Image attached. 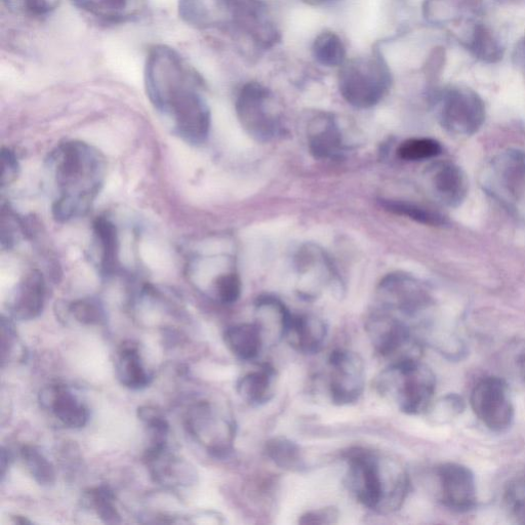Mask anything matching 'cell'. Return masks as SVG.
<instances>
[{
  "label": "cell",
  "mask_w": 525,
  "mask_h": 525,
  "mask_svg": "<svg viewBox=\"0 0 525 525\" xmlns=\"http://www.w3.org/2000/svg\"><path fill=\"white\" fill-rule=\"evenodd\" d=\"M309 147L311 153L320 159H330L343 152L342 135L331 116L315 118L309 129Z\"/></svg>",
  "instance_id": "23"
},
{
  "label": "cell",
  "mask_w": 525,
  "mask_h": 525,
  "mask_svg": "<svg viewBox=\"0 0 525 525\" xmlns=\"http://www.w3.org/2000/svg\"><path fill=\"white\" fill-rule=\"evenodd\" d=\"M383 207L396 215L408 217L418 223L439 227L448 224L446 217L432 209L403 200H383Z\"/></svg>",
  "instance_id": "31"
},
{
  "label": "cell",
  "mask_w": 525,
  "mask_h": 525,
  "mask_svg": "<svg viewBox=\"0 0 525 525\" xmlns=\"http://www.w3.org/2000/svg\"><path fill=\"white\" fill-rule=\"evenodd\" d=\"M3 173L2 187L12 185L19 176L20 165L18 157L11 148L4 147L2 151Z\"/></svg>",
  "instance_id": "41"
},
{
  "label": "cell",
  "mask_w": 525,
  "mask_h": 525,
  "mask_svg": "<svg viewBox=\"0 0 525 525\" xmlns=\"http://www.w3.org/2000/svg\"><path fill=\"white\" fill-rule=\"evenodd\" d=\"M505 503L510 515L525 524V478L515 479L509 484Z\"/></svg>",
  "instance_id": "39"
},
{
  "label": "cell",
  "mask_w": 525,
  "mask_h": 525,
  "mask_svg": "<svg viewBox=\"0 0 525 525\" xmlns=\"http://www.w3.org/2000/svg\"><path fill=\"white\" fill-rule=\"evenodd\" d=\"M139 418L148 428L150 448L168 447L170 425L163 414L152 407H142L138 411Z\"/></svg>",
  "instance_id": "33"
},
{
  "label": "cell",
  "mask_w": 525,
  "mask_h": 525,
  "mask_svg": "<svg viewBox=\"0 0 525 525\" xmlns=\"http://www.w3.org/2000/svg\"><path fill=\"white\" fill-rule=\"evenodd\" d=\"M144 76L147 97L173 134L190 145L204 144L212 115L197 71L174 49L157 45L147 55Z\"/></svg>",
  "instance_id": "1"
},
{
  "label": "cell",
  "mask_w": 525,
  "mask_h": 525,
  "mask_svg": "<svg viewBox=\"0 0 525 525\" xmlns=\"http://www.w3.org/2000/svg\"><path fill=\"white\" fill-rule=\"evenodd\" d=\"M277 380L275 369L268 363H264L238 381L237 392L249 405L261 407L274 397Z\"/></svg>",
  "instance_id": "22"
},
{
  "label": "cell",
  "mask_w": 525,
  "mask_h": 525,
  "mask_svg": "<svg viewBox=\"0 0 525 525\" xmlns=\"http://www.w3.org/2000/svg\"><path fill=\"white\" fill-rule=\"evenodd\" d=\"M310 5L321 6L328 5L335 2V0H305Z\"/></svg>",
  "instance_id": "47"
},
{
  "label": "cell",
  "mask_w": 525,
  "mask_h": 525,
  "mask_svg": "<svg viewBox=\"0 0 525 525\" xmlns=\"http://www.w3.org/2000/svg\"><path fill=\"white\" fill-rule=\"evenodd\" d=\"M21 456L28 471L39 486L49 487L55 483V469L39 449L33 446H25L21 450Z\"/></svg>",
  "instance_id": "32"
},
{
  "label": "cell",
  "mask_w": 525,
  "mask_h": 525,
  "mask_svg": "<svg viewBox=\"0 0 525 525\" xmlns=\"http://www.w3.org/2000/svg\"><path fill=\"white\" fill-rule=\"evenodd\" d=\"M329 391L337 406L356 403L365 391L366 368L356 352L337 349L329 357Z\"/></svg>",
  "instance_id": "13"
},
{
  "label": "cell",
  "mask_w": 525,
  "mask_h": 525,
  "mask_svg": "<svg viewBox=\"0 0 525 525\" xmlns=\"http://www.w3.org/2000/svg\"><path fill=\"white\" fill-rule=\"evenodd\" d=\"M339 511L335 507L320 508L312 510L301 516L300 524H335L339 520Z\"/></svg>",
  "instance_id": "42"
},
{
  "label": "cell",
  "mask_w": 525,
  "mask_h": 525,
  "mask_svg": "<svg viewBox=\"0 0 525 525\" xmlns=\"http://www.w3.org/2000/svg\"><path fill=\"white\" fill-rule=\"evenodd\" d=\"M376 390L400 412L420 415L432 406L436 378L421 360L389 365L377 378Z\"/></svg>",
  "instance_id": "4"
},
{
  "label": "cell",
  "mask_w": 525,
  "mask_h": 525,
  "mask_svg": "<svg viewBox=\"0 0 525 525\" xmlns=\"http://www.w3.org/2000/svg\"><path fill=\"white\" fill-rule=\"evenodd\" d=\"M22 234H26V225L9 207L3 206L2 211V248L12 249Z\"/></svg>",
  "instance_id": "37"
},
{
  "label": "cell",
  "mask_w": 525,
  "mask_h": 525,
  "mask_svg": "<svg viewBox=\"0 0 525 525\" xmlns=\"http://www.w3.org/2000/svg\"><path fill=\"white\" fill-rule=\"evenodd\" d=\"M47 295L45 276L37 269L27 272L18 282L9 298L12 318L28 321L42 314Z\"/></svg>",
  "instance_id": "15"
},
{
  "label": "cell",
  "mask_w": 525,
  "mask_h": 525,
  "mask_svg": "<svg viewBox=\"0 0 525 525\" xmlns=\"http://www.w3.org/2000/svg\"><path fill=\"white\" fill-rule=\"evenodd\" d=\"M440 125L457 136H472L486 120V106L480 96L467 87L443 90L437 99Z\"/></svg>",
  "instance_id": "7"
},
{
  "label": "cell",
  "mask_w": 525,
  "mask_h": 525,
  "mask_svg": "<svg viewBox=\"0 0 525 525\" xmlns=\"http://www.w3.org/2000/svg\"><path fill=\"white\" fill-rule=\"evenodd\" d=\"M462 45L478 60L494 64L502 60L504 50L494 33L481 23H471L460 38Z\"/></svg>",
  "instance_id": "26"
},
{
  "label": "cell",
  "mask_w": 525,
  "mask_h": 525,
  "mask_svg": "<svg viewBox=\"0 0 525 525\" xmlns=\"http://www.w3.org/2000/svg\"><path fill=\"white\" fill-rule=\"evenodd\" d=\"M69 313L84 325H101L105 320V311L95 299H82L68 306Z\"/></svg>",
  "instance_id": "36"
},
{
  "label": "cell",
  "mask_w": 525,
  "mask_h": 525,
  "mask_svg": "<svg viewBox=\"0 0 525 525\" xmlns=\"http://www.w3.org/2000/svg\"><path fill=\"white\" fill-rule=\"evenodd\" d=\"M378 308L398 317H417L432 305L426 288L416 279L401 274L386 277L377 290Z\"/></svg>",
  "instance_id": "12"
},
{
  "label": "cell",
  "mask_w": 525,
  "mask_h": 525,
  "mask_svg": "<svg viewBox=\"0 0 525 525\" xmlns=\"http://www.w3.org/2000/svg\"><path fill=\"white\" fill-rule=\"evenodd\" d=\"M47 164L54 185V219L68 223L87 216L105 183L103 153L86 142L68 141L51 153Z\"/></svg>",
  "instance_id": "2"
},
{
  "label": "cell",
  "mask_w": 525,
  "mask_h": 525,
  "mask_svg": "<svg viewBox=\"0 0 525 525\" xmlns=\"http://www.w3.org/2000/svg\"><path fill=\"white\" fill-rule=\"evenodd\" d=\"M391 86V75L381 59H356L339 73V90L353 107L368 109L379 104Z\"/></svg>",
  "instance_id": "5"
},
{
  "label": "cell",
  "mask_w": 525,
  "mask_h": 525,
  "mask_svg": "<svg viewBox=\"0 0 525 525\" xmlns=\"http://www.w3.org/2000/svg\"><path fill=\"white\" fill-rule=\"evenodd\" d=\"M514 60L516 65L525 75V37L520 40V43L515 50Z\"/></svg>",
  "instance_id": "44"
},
{
  "label": "cell",
  "mask_w": 525,
  "mask_h": 525,
  "mask_svg": "<svg viewBox=\"0 0 525 525\" xmlns=\"http://www.w3.org/2000/svg\"><path fill=\"white\" fill-rule=\"evenodd\" d=\"M40 403L66 428L79 429L87 425L89 410L83 401L66 386L56 384L42 390Z\"/></svg>",
  "instance_id": "16"
},
{
  "label": "cell",
  "mask_w": 525,
  "mask_h": 525,
  "mask_svg": "<svg viewBox=\"0 0 525 525\" xmlns=\"http://www.w3.org/2000/svg\"><path fill=\"white\" fill-rule=\"evenodd\" d=\"M214 292L222 304H234L241 294V281L239 276L234 272L220 275L214 282Z\"/></svg>",
  "instance_id": "40"
},
{
  "label": "cell",
  "mask_w": 525,
  "mask_h": 525,
  "mask_svg": "<svg viewBox=\"0 0 525 525\" xmlns=\"http://www.w3.org/2000/svg\"><path fill=\"white\" fill-rule=\"evenodd\" d=\"M366 331L377 354L390 365L421 360V343L408 323L397 315L376 307L366 321Z\"/></svg>",
  "instance_id": "6"
},
{
  "label": "cell",
  "mask_w": 525,
  "mask_h": 525,
  "mask_svg": "<svg viewBox=\"0 0 525 525\" xmlns=\"http://www.w3.org/2000/svg\"><path fill=\"white\" fill-rule=\"evenodd\" d=\"M4 3L17 14L42 17L56 10L60 0H4Z\"/></svg>",
  "instance_id": "38"
},
{
  "label": "cell",
  "mask_w": 525,
  "mask_h": 525,
  "mask_svg": "<svg viewBox=\"0 0 525 525\" xmlns=\"http://www.w3.org/2000/svg\"><path fill=\"white\" fill-rule=\"evenodd\" d=\"M291 314L286 306L276 299L259 300L256 323L263 333L265 343L274 344L285 339Z\"/></svg>",
  "instance_id": "24"
},
{
  "label": "cell",
  "mask_w": 525,
  "mask_h": 525,
  "mask_svg": "<svg viewBox=\"0 0 525 525\" xmlns=\"http://www.w3.org/2000/svg\"><path fill=\"white\" fill-rule=\"evenodd\" d=\"M480 12L477 0H425V19L435 25L457 23Z\"/></svg>",
  "instance_id": "27"
},
{
  "label": "cell",
  "mask_w": 525,
  "mask_h": 525,
  "mask_svg": "<svg viewBox=\"0 0 525 525\" xmlns=\"http://www.w3.org/2000/svg\"><path fill=\"white\" fill-rule=\"evenodd\" d=\"M266 454L281 469L300 472L306 468L301 448L287 437L278 436L268 440Z\"/></svg>",
  "instance_id": "29"
},
{
  "label": "cell",
  "mask_w": 525,
  "mask_h": 525,
  "mask_svg": "<svg viewBox=\"0 0 525 525\" xmlns=\"http://www.w3.org/2000/svg\"><path fill=\"white\" fill-rule=\"evenodd\" d=\"M114 495L106 487L89 490L85 502L105 523H119L120 515L114 505Z\"/></svg>",
  "instance_id": "34"
},
{
  "label": "cell",
  "mask_w": 525,
  "mask_h": 525,
  "mask_svg": "<svg viewBox=\"0 0 525 525\" xmlns=\"http://www.w3.org/2000/svg\"><path fill=\"white\" fill-rule=\"evenodd\" d=\"M428 182L435 197L444 206L458 208L468 194L465 172L451 161H439L427 173Z\"/></svg>",
  "instance_id": "17"
},
{
  "label": "cell",
  "mask_w": 525,
  "mask_h": 525,
  "mask_svg": "<svg viewBox=\"0 0 525 525\" xmlns=\"http://www.w3.org/2000/svg\"><path fill=\"white\" fill-rule=\"evenodd\" d=\"M228 349L240 360L252 361L259 357L265 339L257 323H242L229 328L224 334Z\"/></svg>",
  "instance_id": "25"
},
{
  "label": "cell",
  "mask_w": 525,
  "mask_h": 525,
  "mask_svg": "<svg viewBox=\"0 0 525 525\" xmlns=\"http://www.w3.org/2000/svg\"><path fill=\"white\" fill-rule=\"evenodd\" d=\"M517 367L519 374L525 382V348L521 350L517 357Z\"/></svg>",
  "instance_id": "45"
},
{
  "label": "cell",
  "mask_w": 525,
  "mask_h": 525,
  "mask_svg": "<svg viewBox=\"0 0 525 525\" xmlns=\"http://www.w3.org/2000/svg\"><path fill=\"white\" fill-rule=\"evenodd\" d=\"M239 123L256 141L266 143L280 132V119L270 91L259 83L242 87L236 100Z\"/></svg>",
  "instance_id": "8"
},
{
  "label": "cell",
  "mask_w": 525,
  "mask_h": 525,
  "mask_svg": "<svg viewBox=\"0 0 525 525\" xmlns=\"http://www.w3.org/2000/svg\"><path fill=\"white\" fill-rule=\"evenodd\" d=\"M189 428L214 456L222 458L231 452L236 425L227 410L209 401L200 402L189 419Z\"/></svg>",
  "instance_id": "10"
},
{
  "label": "cell",
  "mask_w": 525,
  "mask_h": 525,
  "mask_svg": "<svg viewBox=\"0 0 525 525\" xmlns=\"http://www.w3.org/2000/svg\"><path fill=\"white\" fill-rule=\"evenodd\" d=\"M115 368L120 384L129 389L141 390L151 383L152 377L145 369L136 346H124L119 351Z\"/></svg>",
  "instance_id": "28"
},
{
  "label": "cell",
  "mask_w": 525,
  "mask_h": 525,
  "mask_svg": "<svg viewBox=\"0 0 525 525\" xmlns=\"http://www.w3.org/2000/svg\"><path fill=\"white\" fill-rule=\"evenodd\" d=\"M314 59L322 66L342 67L346 63V47L335 32L325 31L317 35L312 46Z\"/></svg>",
  "instance_id": "30"
},
{
  "label": "cell",
  "mask_w": 525,
  "mask_h": 525,
  "mask_svg": "<svg viewBox=\"0 0 525 525\" xmlns=\"http://www.w3.org/2000/svg\"><path fill=\"white\" fill-rule=\"evenodd\" d=\"M440 499L455 512H468L476 504V482L472 471L457 463L441 465L437 470Z\"/></svg>",
  "instance_id": "14"
},
{
  "label": "cell",
  "mask_w": 525,
  "mask_h": 525,
  "mask_svg": "<svg viewBox=\"0 0 525 525\" xmlns=\"http://www.w3.org/2000/svg\"><path fill=\"white\" fill-rule=\"evenodd\" d=\"M350 488L363 506L380 514L400 509L410 492V477L396 460L363 448L349 450Z\"/></svg>",
  "instance_id": "3"
},
{
  "label": "cell",
  "mask_w": 525,
  "mask_h": 525,
  "mask_svg": "<svg viewBox=\"0 0 525 525\" xmlns=\"http://www.w3.org/2000/svg\"><path fill=\"white\" fill-rule=\"evenodd\" d=\"M444 61H446V52H444V49H434L424 66L427 75L434 76L438 74L440 70H442Z\"/></svg>",
  "instance_id": "43"
},
{
  "label": "cell",
  "mask_w": 525,
  "mask_h": 525,
  "mask_svg": "<svg viewBox=\"0 0 525 525\" xmlns=\"http://www.w3.org/2000/svg\"><path fill=\"white\" fill-rule=\"evenodd\" d=\"M77 8L103 22L127 23L139 19L148 0H73Z\"/></svg>",
  "instance_id": "19"
},
{
  "label": "cell",
  "mask_w": 525,
  "mask_h": 525,
  "mask_svg": "<svg viewBox=\"0 0 525 525\" xmlns=\"http://www.w3.org/2000/svg\"><path fill=\"white\" fill-rule=\"evenodd\" d=\"M476 417L494 432L507 430L514 420V407L507 383L498 377L480 380L471 393Z\"/></svg>",
  "instance_id": "11"
},
{
  "label": "cell",
  "mask_w": 525,
  "mask_h": 525,
  "mask_svg": "<svg viewBox=\"0 0 525 525\" xmlns=\"http://www.w3.org/2000/svg\"><path fill=\"white\" fill-rule=\"evenodd\" d=\"M484 187L507 209L525 211V154L510 150L493 159Z\"/></svg>",
  "instance_id": "9"
},
{
  "label": "cell",
  "mask_w": 525,
  "mask_h": 525,
  "mask_svg": "<svg viewBox=\"0 0 525 525\" xmlns=\"http://www.w3.org/2000/svg\"><path fill=\"white\" fill-rule=\"evenodd\" d=\"M145 461L157 482L168 483L171 486H188L195 478L194 470L189 464L172 455L168 447L149 448L145 454Z\"/></svg>",
  "instance_id": "20"
},
{
  "label": "cell",
  "mask_w": 525,
  "mask_h": 525,
  "mask_svg": "<svg viewBox=\"0 0 525 525\" xmlns=\"http://www.w3.org/2000/svg\"><path fill=\"white\" fill-rule=\"evenodd\" d=\"M442 147L439 142L429 138H416L403 142L398 150V156L403 160L420 161L440 155Z\"/></svg>",
  "instance_id": "35"
},
{
  "label": "cell",
  "mask_w": 525,
  "mask_h": 525,
  "mask_svg": "<svg viewBox=\"0 0 525 525\" xmlns=\"http://www.w3.org/2000/svg\"><path fill=\"white\" fill-rule=\"evenodd\" d=\"M96 264L104 277L114 275L119 267V235L116 225L105 217L93 223Z\"/></svg>",
  "instance_id": "21"
},
{
  "label": "cell",
  "mask_w": 525,
  "mask_h": 525,
  "mask_svg": "<svg viewBox=\"0 0 525 525\" xmlns=\"http://www.w3.org/2000/svg\"><path fill=\"white\" fill-rule=\"evenodd\" d=\"M328 327L321 318L311 314H291L285 339L298 352L314 354L328 338Z\"/></svg>",
  "instance_id": "18"
},
{
  "label": "cell",
  "mask_w": 525,
  "mask_h": 525,
  "mask_svg": "<svg viewBox=\"0 0 525 525\" xmlns=\"http://www.w3.org/2000/svg\"><path fill=\"white\" fill-rule=\"evenodd\" d=\"M10 453L7 452L4 448L2 450V477H5L6 470L10 465Z\"/></svg>",
  "instance_id": "46"
}]
</instances>
